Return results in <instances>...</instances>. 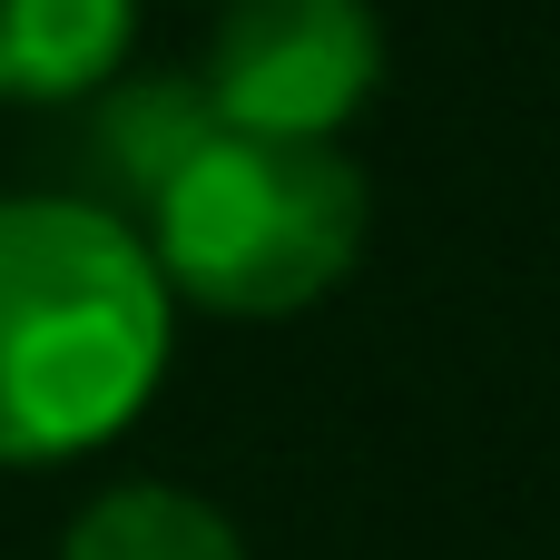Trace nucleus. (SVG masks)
<instances>
[{
    "label": "nucleus",
    "mask_w": 560,
    "mask_h": 560,
    "mask_svg": "<svg viewBox=\"0 0 560 560\" xmlns=\"http://www.w3.org/2000/svg\"><path fill=\"white\" fill-rule=\"evenodd\" d=\"M167 305L138 226L79 197H0V463L128 433L167 374Z\"/></svg>",
    "instance_id": "nucleus-1"
},
{
    "label": "nucleus",
    "mask_w": 560,
    "mask_h": 560,
    "mask_svg": "<svg viewBox=\"0 0 560 560\" xmlns=\"http://www.w3.org/2000/svg\"><path fill=\"white\" fill-rule=\"evenodd\" d=\"M167 295L207 315H305L364 256V177L335 138L217 128L148 217Z\"/></svg>",
    "instance_id": "nucleus-2"
},
{
    "label": "nucleus",
    "mask_w": 560,
    "mask_h": 560,
    "mask_svg": "<svg viewBox=\"0 0 560 560\" xmlns=\"http://www.w3.org/2000/svg\"><path fill=\"white\" fill-rule=\"evenodd\" d=\"M197 79L246 138H335L384 79V30L364 0H226Z\"/></svg>",
    "instance_id": "nucleus-3"
},
{
    "label": "nucleus",
    "mask_w": 560,
    "mask_h": 560,
    "mask_svg": "<svg viewBox=\"0 0 560 560\" xmlns=\"http://www.w3.org/2000/svg\"><path fill=\"white\" fill-rule=\"evenodd\" d=\"M89 118H79V207H98V217H118V226H138L148 236V217H158V197L187 177V158L226 128L217 118V98H207V79H187V69H148V79H108L98 98H79Z\"/></svg>",
    "instance_id": "nucleus-4"
},
{
    "label": "nucleus",
    "mask_w": 560,
    "mask_h": 560,
    "mask_svg": "<svg viewBox=\"0 0 560 560\" xmlns=\"http://www.w3.org/2000/svg\"><path fill=\"white\" fill-rule=\"evenodd\" d=\"M138 0H0V98L79 108L128 69Z\"/></svg>",
    "instance_id": "nucleus-5"
},
{
    "label": "nucleus",
    "mask_w": 560,
    "mask_h": 560,
    "mask_svg": "<svg viewBox=\"0 0 560 560\" xmlns=\"http://www.w3.org/2000/svg\"><path fill=\"white\" fill-rule=\"evenodd\" d=\"M59 560H246V541L217 502L177 482H118L59 532Z\"/></svg>",
    "instance_id": "nucleus-6"
}]
</instances>
